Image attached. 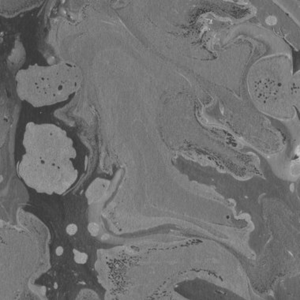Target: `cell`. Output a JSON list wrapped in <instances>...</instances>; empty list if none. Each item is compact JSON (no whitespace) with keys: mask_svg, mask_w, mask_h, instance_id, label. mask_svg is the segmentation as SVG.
I'll return each mask as SVG.
<instances>
[{"mask_svg":"<svg viewBox=\"0 0 300 300\" xmlns=\"http://www.w3.org/2000/svg\"><path fill=\"white\" fill-rule=\"evenodd\" d=\"M82 79V70L73 62L29 65L16 74V93L21 100L34 108L53 106L77 93Z\"/></svg>","mask_w":300,"mask_h":300,"instance_id":"6da1fadb","label":"cell"},{"mask_svg":"<svg viewBox=\"0 0 300 300\" xmlns=\"http://www.w3.org/2000/svg\"><path fill=\"white\" fill-rule=\"evenodd\" d=\"M74 253L75 254L74 260L77 263H78V264H85L87 261L88 256H87L86 254L81 253V252L77 251V250H74Z\"/></svg>","mask_w":300,"mask_h":300,"instance_id":"7a4b0ae2","label":"cell"},{"mask_svg":"<svg viewBox=\"0 0 300 300\" xmlns=\"http://www.w3.org/2000/svg\"><path fill=\"white\" fill-rule=\"evenodd\" d=\"M88 230L92 235H97L99 232V226L96 223H90L88 224Z\"/></svg>","mask_w":300,"mask_h":300,"instance_id":"3957f363","label":"cell"},{"mask_svg":"<svg viewBox=\"0 0 300 300\" xmlns=\"http://www.w3.org/2000/svg\"><path fill=\"white\" fill-rule=\"evenodd\" d=\"M66 232L68 233V235H74L76 234V232H77V225L74 224H69L67 227H66Z\"/></svg>","mask_w":300,"mask_h":300,"instance_id":"277c9868","label":"cell"},{"mask_svg":"<svg viewBox=\"0 0 300 300\" xmlns=\"http://www.w3.org/2000/svg\"><path fill=\"white\" fill-rule=\"evenodd\" d=\"M55 253H56V254H57L58 256L62 255V254H63V248H62V247H57V249H56V251H55Z\"/></svg>","mask_w":300,"mask_h":300,"instance_id":"5b68a950","label":"cell"}]
</instances>
